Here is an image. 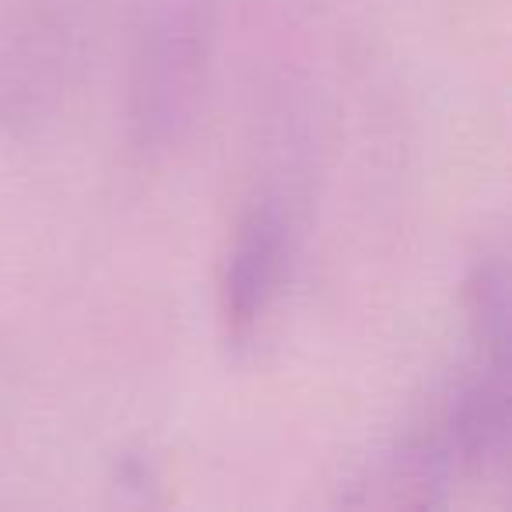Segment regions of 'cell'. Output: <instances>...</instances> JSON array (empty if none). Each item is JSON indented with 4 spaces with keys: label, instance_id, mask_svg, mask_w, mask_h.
<instances>
[{
    "label": "cell",
    "instance_id": "obj_1",
    "mask_svg": "<svg viewBox=\"0 0 512 512\" xmlns=\"http://www.w3.org/2000/svg\"><path fill=\"white\" fill-rule=\"evenodd\" d=\"M211 60L204 0H151L130 57V130L141 151H165L197 113Z\"/></svg>",
    "mask_w": 512,
    "mask_h": 512
},
{
    "label": "cell",
    "instance_id": "obj_2",
    "mask_svg": "<svg viewBox=\"0 0 512 512\" xmlns=\"http://www.w3.org/2000/svg\"><path fill=\"white\" fill-rule=\"evenodd\" d=\"M288 271V218L281 207L256 204L242 214L221 267V323L228 341L253 337Z\"/></svg>",
    "mask_w": 512,
    "mask_h": 512
},
{
    "label": "cell",
    "instance_id": "obj_3",
    "mask_svg": "<svg viewBox=\"0 0 512 512\" xmlns=\"http://www.w3.org/2000/svg\"><path fill=\"white\" fill-rule=\"evenodd\" d=\"M456 460L435 428L414 432L372 453L341 484V505L351 509H425L446 498Z\"/></svg>",
    "mask_w": 512,
    "mask_h": 512
},
{
    "label": "cell",
    "instance_id": "obj_4",
    "mask_svg": "<svg viewBox=\"0 0 512 512\" xmlns=\"http://www.w3.org/2000/svg\"><path fill=\"white\" fill-rule=\"evenodd\" d=\"M467 320L477 362L509 369V278L498 256H484L467 278Z\"/></svg>",
    "mask_w": 512,
    "mask_h": 512
}]
</instances>
